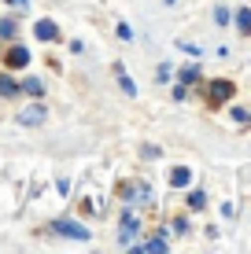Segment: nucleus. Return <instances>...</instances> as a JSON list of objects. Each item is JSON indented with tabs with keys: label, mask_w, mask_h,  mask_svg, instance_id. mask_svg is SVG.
<instances>
[{
	"label": "nucleus",
	"mask_w": 251,
	"mask_h": 254,
	"mask_svg": "<svg viewBox=\"0 0 251 254\" xmlns=\"http://www.w3.org/2000/svg\"><path fill=\"white\" fill-rule=\"evenodd\" d=\"M7 4H11V7H19V11H26V7H30L26 0H7Z\"/></svg>",
	"instance_id": "17"
},
{
	"label": "nucleus",
	"mask_w": 251,
	"mask_h": 254,
	"mask_svg": "<svg viewBox=\"0 0 251 254\" xmlns=\"http://www.w3.org/2000/svg\"><path fill=\"white\" fill-rule=\"evenodd\" d=\"M22 92H26V96H41L45 89H41V81H37V77H26V81H22Z\"/></svg>",
	"instance_id": "9"
},
{
	"label": "nucleus",
	"mask_w": 251,
	"mask_h": 254,
	"mask_svg": "<svg viewBox=\"0 0 251 254\" xmlns=\"http://www.w3.org/2000/svg\"><path fill=\"white\" fill-rule=\"evenodd\" d=\"M118 37H122V41H133V30H129V26L122 22V26H118Z\"/></svg>",
	"instance_id": "15"
},
{
	"label": "nucleus",
	"mask_w": 251,
	"mask_h": 254,
	"mask_svg": "<svg viewBox=\"0 0 251 254\" xmlns=\"http://www.w3.org/2000/svg\"><path fill=\"white\" fill-rule=\"evenodd\" d=\"M48 118V111L41 107V103H33V107H26V111H19V122L22 126H41V122Z\"/></svg>",
	"instance_id": "3"
},
{
	"label": "nucleus",
	"mask_w": 251,
	"mask_h": 254,
	"mask_svg": "<svg viewBox=\"0 0 251 254\" xmlns=\"http://www.w3.org/2000/svg\"><path fill=\"white\" fill-rule=\"evenodd\" d=\"M0 37H15V22L11 19H0Z\"/></svg>",
	"instance_id": "13"
},
{
	"label": "nucleus",
	"mask_w": 251,
	"mask_h": 254,
	"mask_svg": "<svg viewBox=\"0 0 251 254\" xmlns=\"http://www.w3.org/2000/svg\"><path fill=\"white\" fill-rule=\"evenodd\" d=\"M188 177H192V173H188L185 166H177V170H170V185H174V188H185V185H188Z\"/></svg>",
	"instance_id": "7"
},
{
	"label": "nucleus",
	"mask_w": 251,
	"mask_h": 254,
	"mask_svg": "<svg viewBox=\"0 0 251 254\" xmlns=\"http://www.w3.org/2000/svg\"><path fill=\"white\" fill-rule=\"evenodd\" d=\"M15 92H19V85H15L7 74H0V96H15Z\"/></svg>",
	"instance_id": "8"
},
{
	"label": "nucleus",
	"mask_w": 251,
	"mask_h": 254,
	"mask_svg": "<svg viewBox=\"0 0 251 254\" xmlns=\"http://www.w3.org/2000/svg\"><path fill=\"white\" fill-rule=\"evenodd\" d=\"M233 96V85L229 81H214L211 85V103H222V100H229Z\"/></svg>",
	"instance_id": "5"
},
{
	"label": "nucleus",
	"mask_w": 251,
	"mask_h": 254,
	"mask_svg": "<svg viewBox=\"0 0 251 254\" xmlns=\"http://www.w3.org/2000/svg\"><path fill=\"white\" fill-rule=\"evenodd\" d=\"M196 77H200V66H196V63H188L185 70H181V85H188V81H196Z\"/></svg>",
	"instance_id": "12"
},
{
	"label": "nucleus",
	"mask_w": 251,
	"mask_h": 254,
	"mask_svg": "<svg viewBox=\"0 0 251 254\" xmlns=\"http://www.w3.org/2000/svg\"><path fill=\"white\" fill-rule=\"evenodd\" d=\"M26 63H30V52H26L22 45L7 52V66H15V70H19V66H26Z\"/></svg>",
	"instance_id": "6"
},
{
	"label": "nucleus",
	"mask_w": 251,
	"mask_h": 254,
	"mask_svg": "<svg viewBox=\"0 0 251 254\" xmlns=\"http://www.w3.org/2000/svg\"><path fill=\"white\" fill-rule=\"evenodd\" d=\"M115 74H118V85H122V92H129V96H133V92H137V85L126 77V70H122V66H115Z\"/></svg>",
	"instance_id": "10"
},
{
	"label": "nucleus",
	"mask_w": 251,
	"mask_h": 254,
	"mask_svg": "<svg viewBox=\"0 0 251 254\" xmlns=\"http://www.w3.org/2000/svg\"><path fill=\"white\" fill-rule=\"evenodd\" d=\"M207 203V195H203V191H192V195H188V206H192V210H200Z\"/></svg>",
	"instance_id": "14"
},
{
	"label": "nucleus",
	"mask_w": 251,
	"mask_h": 254,
	"mask_svg": "<svg viewBox=\"0 0 251 254\" xmlns=\"http://www.w3.org/2000/svg\"><path fill=\"white\" fill-rule=\"evenodd\" d=\"M237 26H240V33H251V7H244L237 15Z\"/></svg>",
	"instance_id": "11"
},
{
	"label": "nucleus",
	"mask_w": 251,
	"mask_h": 254,
	"mask_svg": "<svg viewBox=\"0 0 251 254\" xmlns=\"http://www.w3.org/2000/svg\"><path fill=\"white\" fill-rule=\"evenodd\" d=\"M33 33H37L41 41H59V26L52 22V19H41L37 26H33Z\"/></svg>",
	"instance_id": "4"
},
{
	"label": "nucleus",
	"mask_w": 251,
	"mask_h": 254,
	"mask_svg": "<svg viewBox=\"0 0 251 254\" xmlns=\"http://www.w3.org/2000/svg\"><path fill=\"white\" fill-rule=\"evenodd\" d=\"M137 232H141V221H137L133 210H122V229H118V243L122 247H133L137 243Z\"/></svg>",
	"instance_id": "2"
},
{
	"label": "nucleus",
	"mask_w": 251,
	"mask_h": 254,
	"mask_svg": "<svg viewBox=\"0 0 251 254\" xmlns=\"http://www.w3.org/2000/svg\"><path fill=\"white\" fill-rule=\"evenodd\" d=\"M248 118H251V115H248V111H240V107H237V111H233V122H240V126H244V122H248Z\"/></svg>",
	"instance_id": "16"
},
{
	"label": "nucleus",
	"mask_w": 251,
	"mask_h": 254,
	"mask_svg": "<svg viewBox=\"0 0 251 254\" xmlns=\"http://www.w3.org/2000/svg\"><path fill=\"white\" fill-rule=\"evenodd\" d=\"M48 232L52 236H67V240H78V243H89V229L71 221V217H56V221L48 225Z\"/></svg>",
	"instance_id": "1"
}]
</instances>
